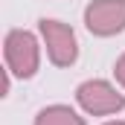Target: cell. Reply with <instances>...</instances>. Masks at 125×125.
Returning a JSON list of instances; mask_svg holds the SVG:
<instances>
[{
	"mask_svg": "<svg viewBox=\"0 0 125 125\" xmlns=\"http://www.w3.org/2000/svg\"><path fill=\"white\" fill-rule=\"evenodd\" d=\"M6 70L18 79H32L41 67V41L29 29H9L3 41Z\"/></svg>",
	"mask_w": 125,
	"mask_h": 125,
	"instance_id": "1",
	"label": "cell"
},
{
	"mask_svg": "<svg viewBox=\"0 0 125 125\" xmlns=\"http://www.w3.org/2000/svg\"><path fill=\"white\" fill-rule=\"evenodd\" d=\"M38 29H41L44 47H47V58L55 67H73L79 61V38H76L70 23L52 21V18H41Z\"/></svg>",
	"mask_w": 125,
	"mask_h": 125,
	"instance_id": "2",
	"label": "cell"
},
{
	"mask_svg": "<svg viewBox=\"0 0 125 125\" xmlns=\"http://www.w3.org/2000/svg\"><path fill=\"white\" fill-rule=\"evenodd\" d=\"M76 102L90 116H111L125 108V93H119L105 79H87L76 87Z\"/></svg>",
	"mask_w": 125,
	"mask_h": 125,
	"instance_id": "3",
	"label": "cell"
},
{
	"mask_svg": "<svg viewBox=\"0 0 125 125\" xmlns=\"http://www.w3.org/2000/svg\"><path fill=\"white\" fill-rule=\"evenodd\" d=\"M84 26L96 38L125 32V0H90L84 9Z\"/></svg>",
	"mask_w": 125,
	"mask_h": 125,
	"instance_id": "4",
	"label": "cell"
},
{
	"mask_svg": "<svg viewBox=\"0 0 125 125\" xmlns=\"http://www.w3.org/2000/svg\"><path fill=\"white\" fill-rule=\"evenodd\" d=\"M32 125H84V116H79L70 105H47L35 114Z\"/></svg>",
	"mask_w": 125,
	"mask_h": 125,
	"instance_id": "5",
	"label": "cell"
},
{
	"mask_svg": "<svg viewBox=\"0 0 125 125\" xmlns=\"http://www.w3.org/2000/svg\"><path fill=\"white\" fill-rule=\"evenodd\" d=\"M114 76H116V82L125 87V52L116 58V64H114Z\"/></svg>",
	"mask_w": 125,
	"mask_h": 125,
	"instance_id": "6",
	"label": "cell"
},
{
	"mask_svg": "<svg viewBox=\"0 0 125 125\" xmlns=\"http://www.w3.org/2000/svg\"><path fill=\"white\" fill-rule=\"evenodd\" d=\"M9 87H12V73L3 70V87H0V96H9Z\"/></svg>",
	"mask_w": 125,
	"mask_h": 125,
	"instance_id": "7",
	"label": "cell"
},
{
	"mask_svg": "<svg viewBox=\"0 0 125 125\" xmlns=\"http://www.w3.org/2000/svg\"><path fill=\"white\" fill-rule=\"evenodd\" d=\"M105 125H125L122 119H111V122H105Z\"/></svg>",
	"mask_w": 125,
	"mask_h": 125,
	"instance_id": "8",
	"label": "cell"
}]
</instances>
